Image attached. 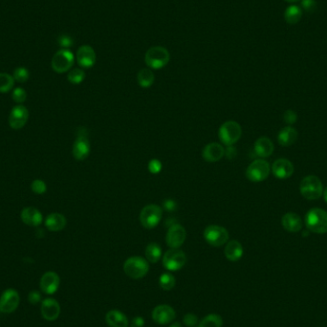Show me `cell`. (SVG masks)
Here are the masks:
<instances>
[{
    "instance_id": "cell-1",
    "label": "cell",
    "mask_w": 327,
    "mask_h": 327,
    "mask_svg": "<svg viewBox=\"0 0 327 327\" xmlns=\"http://www.w3.org/2000/svg\"><path fill=\"white\" fill-rule=\"evenodd\" d=\"M305 225L309 231L315 233H326L327 212L319 208L311 209L305 215Z\"/></svg>"
},
{
    "instance_id": "cell-2",
    "label": "cell",
    "mask_w": 327,
    "mask_h": 327,
    "mask_svg": "<svg viewBox=\"0 0 327 327\" xmlns=\"http://www.w3.org/2000/svg\"><path fill=\"white\" fill-rule=\"evenodd\" d=\"M299 192L308 200H317L323 193L322 183L317 176L308 175L299 184Z\"/></svg>"
},
{
    "instance_id": "cell-3",
    "label": "cell",
    "mask_w": 327,
    "mask_h": 327,
    "mask_svg": "<svg viewBox=\"0 0 327 327\" xmlns=\"http://www.w3.org/2000/svg\"><path fill=\"white\" fill-rule=\"evenodd\" d=\"M170 52L163 46H153L148 49L144 55L145 64L151 69H162L170 62Z\"/></svg>"
},
{
    "instance_id": "cell-4",
    "label": "cell",
    "mask_w": 327,
    "mask_h": 327,
    "mask_svg": "<svg viewBox=\"0 0 327 327\" xmlns=\"http://www.w3.org/2000/svg\"><path fill=\"white\" fill-rule=\"evenodd\" d=\"M148 271V261L141 257H131L124 263V272L131 279H143L147 275Z\"/></svg>"
},
{
    "instance_id": "cell-5",
    "label": "cell",
    "mask_w": 327,
    "mask_h": 327,
    "mask_svg": "<svg viewBox=\"0 0 327 327\" xmlns=\"http://www.w3.org/2000/svg\"><path fill=\"white\" fill-rule=\"evenodd\" d=\"M242 135V128L240 125L234 121L225 122L220 126L218 131V137L222 144L228 146L237 143Z\"/></svg>"
},
{
    "instance_id": "cell-6",
    "label": "cell",
    "mask_w": 327,
    "mask_h": 327,
    "mask_svg": "<svg viewBox=\"0 0 327 327\" xmlns=\"http://www.w3.org/2000/svg\"><path fill=\"white\" fill-rule=\"evenodd\" d=\"M163 209L155 204L145 206L140 213V223L145 229H153L161 221Z\"/></svg>"
},
{
    "instance_id": "cell-7",
    "label": "cell",
    "mask_w": 327,
    "mask_h": 327,
    "mask_svg": "<svg viewBox=\"0 0 327 327\" xmlns=\"http://www.w3.org/2000/svg\"><path fill=\"white\" fill-rule=\"evenodd\" d=\"M204 238L213 247H221L229 241V231L219 225H210L203 232Z\"/></svg>"
},
{
    "instance_id": "cell-8",
    "label": "cell",
    "mask_w": 327,
    "mask_h": 327,
    "mask_svg": "<svg viewBox=\"0 0 327 327\" xmlns=\"http://www.w3.org/2000/svg\"><path fill=\"white\" fill-rule=\"evenodd\" d=\"M74 54L68 49H60L52 58L51 66L56 73L62 74L69 71L74 65Z\"/></svg>"
},
{
    "instance_id": "cell-9",
    "label": "cell",
    "mask_w": 327,
    "mask_h": 327,
    "mask_svg": "<svg viewBox=\"0 0 327 327\" xmlns=\"http://www.w3.org/2000/svg\"><path fill=\"white\" fill-rule=\"evenodd\" d=\"M271 168L267 161L263 159L255 160L246 170V177L248 180L255 183L262 182L269 176Z\"/></svg>"
},
{
    "instance_id": "cell-10",
    "label": "cell",
    "mask_w": 327,
    "mask_h": 327,
    "mask_svg": "<svg viewBox=\"0 0 327 327\" xmlns=\"http://www.w3.org/2000/svg\"><path fill=\"white\" fill-rule=\"evenodd\" d=\"M187 263V257L180 249H170L163 257L164 267L168 271L176 272L182 269Z\"/></svg>"
},
{
    "instance_id": "cell-11",
    "label": "cell",
    "mask_w": 327,
    "mask_h": 327,
    "mask_svg": "<svg viewBox=\"0 0 327 327\" xmlns=\"http://www.w3.org/2000/svg\"><path fill=\"white\" fill-rule=\"evenodd\" d=\"M20 302V294L17 290L10 288L5 290L0 298V312L11 314L19 307Z\"/></svg>"
},
{
    "instance_id": "cell-12",
    "label": "cell",
    "mask_w": 327,
    "mask_h": 327,
    "mask_svg": "<svg viewBox=\"0 0 327 327\" xmlns=\"http://www.w3.org/2000/svg\"><path fill=\"white\" fill-rule=\"evenodd\" d=\"M187 238V231L183 226L179 224H174L170 227L167 232L166 241L171 249H179Z\"/></svg>"
},
{
    "instance_id": "cell-13",
    "label": "cell",
    "mask_w": 327,
    "mask_h": 327,
    "mask_svg": "<svg viewBox=\"0 0 327 327\" xmlns=\"http://www.w3.org/2000/svg\"><path fill=\"white\" fill-rule=\"evenodd\" d=\"M29 119V110L26 106L19 105L13 107L9 116V125L13 129L23 128Z\"/></svg>"
},
{
    "instance_id": "cell-14",
    "label": "cell",
    "mask_w": 327,
    "mask_h": 327,
    "mask_svg": "<svg viewBox=\"0 0 327 327\" xmlns=\"http://www.w3.org/2000/svg\"><path fill=\"white\" fill-rule=\"evenodd\" d=\"M151 317L156 323L165 325L174 321L176 317V313L172 306L161 304L154 308Z\"/></svg>"
},
{
    "instance_id": "cell-15",
    "label": "cell",
    "mask_w": 327,
    "mask_h": 327,
    "mask_svg": "<svg viewBox=\"0 0 327 327\" xmlns=\"http://www.w3.org/2000/svg\"><path fill=\"white\" fill-rule=\"evenodd\" d=\"M72 153L77 161H84L90 154V143L87 135L78 133L76 141L73 144Z\"/></svg>"
},
{
    "instance_id": "cell-16",
    "label": "cell",
    "mask_w": 327,
    "mask_h": 327,
    "mask_svg": "<svg viewBox=\"0 0 327 327\" xmlns=\"http://www.w3.org/2000/svg\"><path fill=\"white\" fill-rule=\"evenodd\" d=\"M95 50L90 45H83L77 49L76 59L78 65L83 68H91L96 63Z\"/></svg>"
},
{
    "instance_id": "cell-17",
    "label": "cell",
    "mask_w": 327,
    "mask_h": 327,
    "mask_svg": "<svg viewBox=\"0 0 327 327\" xmlns=\"http://www.w3.org/2000/svg\"><path fill=\"white\" fill-rule=\"evenodd\" d=\"M272 173L278 179H287L294 174V166L287 159L280 158L276 160L272 166Z\"/></svg>"
},
{
    "instance_id": "cell-18",
    "label": "cell",
    "mask_w": 327,
    "mask_h": 327,
    "mask_svg": "<svg viewBox=\"0 0 327 327\" xmlns=\"http://www.w3.org/2000/svg\"><path fill=\"white\" fill-rule=\"evenodd\" d=\"M60 284V279L55 272L45 273L40 279V289L48 295H53L58 291Z\"/></svg>"
},
{
    "instance_id": "cell-19",
    "label": "cell",
    "mask_w": 327,
    "mask_h": 327,
    "mask_svg": "<svg viewBox=\"0 0 327 327\" xmlns=\"http://www.w3.org/2000/svg\"><path fill=\"white\" fill-rule=\"evenodd\" d=\"M41 315L46 320H56L60 314L59 303L54 298H45L41 303Z\"/></svg>"
},
{
    "instance_id": "cell-20",
    "label": "cell",
    "mask_w": 327,
    "mask_h": 327,
    "mask_svg": "<svg viewBox=\"0 0 327 327\" xmlns=\"http://www.w3.org/2000/svg\"><path fill=\"white\" fill-rule=\"evenodd\" d=\"M20 218L25 225L32 227H39L43 222L42 213L34 207L24 208L20 213Z\"/></svg>"
},
{
    "instance_id": "cell-21",
    "label": "cell",
    "mask_w": 327,
    "mask_h": 327,
    "mask_svg": "<svg viewBox=\"0 0 327 327\" xmlns=\"http://www.w3.org/2000/svg\"><path fill=\"white\" fill-rule=\"evenodd\" d=\"M225 154V149L218 143H211L207 144L202 151V157L205 161L209 163H215L221 160Z\"/></svg>"
},
{
    "instance_id": "cell-22",
    "label": "cell",
    "mask_w": 327,
    "mask_h": 327,
    "mask_svg": "<svg viewBox=\"0 0 327 327\" xmlns=\"http://www.w3.org/2000/svg\"><path fill=\"white\" fill-rule=\"evenodd\" d=\"M281 225L289 232H298L302 229L303 223L298 214L294 212H288L282 216Z\"/></svg>"
},
{
    "instance_id": "cell-23",
    "label": "cell",
    "mask_w": 327,
    "mask_h": 327,
    "mask_svg": "<svg viewBox=\"0 0 327 327\" xmlns=\"http://www.w3.org/2000/svg\"><path fill=\"white\" fill-rule=\"evenodd\" d=\"M254 149L256 154L260 158H267L274 152V144L269 138L260 137L256 141Z\"/></svg>"
},
{
    "instance_id": "cell-24",
    "label": "cell",
    "mask_w": 327,
    "mask_h": 327,
    "mask_svg": "<svg viewBox=\"0 0 327 327\" xmlns=\"http://www.w3.org/2000/svg\"><path fill=\"white\" fill-rule=\"evenodd\" d=\"M66 218L63 214L54 212L49 214L45 219V226L51 231H59L66 227Z\"/></svg>"
},
{
    "instance_id": "cell-25",
    "label": "cell",
    "mask_w": 327,
    "mask_h": 327,
    "mask_svg": "<svg viewBox=\"0 0 327 327\" xmlns=\"http://www.w3.org/2000/svg\"><path fill=\"white\" fill-rule=\"evenodd\" d=\"M106 323L110 327H128L129 321L125 314L119 310H111L106 316Z\"/></svg>"
},
{
    "instance_id": "cell-26",
    "label": "cell",
    "mask_w": 327,
    "mask_h": 327,
    "mask_svg": "<svg viewBox=\"0 0 327 327\" xmlns=\"http://www.w3.org/2000/svg\"><path fill=\"white\" fill-rule=\"evenodd\" d=\"M243 247L241 245L240 242L237 240H231L227 242L225 250H224V255L226 259L232 262L238 261L243 256Z\"/></svg>"
},
{
    "instance_id": "cell-27",
    "label": "cell",
    "mask_w": 327,
    "mask_h": 327,
    "mask_svg": "<svg viewBox=\"0 0 327 327\" xmlns=\"http://www.w3.org/2000/svg\"><path fill=\"white\" fill-rule=\"evenodd\" d=\"M298 136V131L294 127L285 126L279 132L278 142L282 146H290L296 143Z\"/></svg>"
},
{
    "instance_id": "cell-28",
    "label": "cell",
    "mask_w": 327,
    "mask_h": 327,
    "mask_svg": "<svg viewBox=\"0 0 327 327\" xmlns=\"http://www.w3.org/2000/svg\"><path fill=\"white\" fill-rule=\"evenodd\" d=\"M145 260L150 263H157L162 258V248L157 243H150L145 248Z\"/></svg>"
},
{
    "instance_id": "cell-29",
    "label": "cell",
    "mask_w": 327,
    "mask_h": 327,
    "mask_svg": "<svg viewBox=\"0 0 327 327\" xmlns=\"http://www.w3.org/2000/svg\"><path fill=\"white\" fill-rule=\"evenodd\" d=\"M155 76L149 68H144L139 71L137 75V80L139 86L143 88H148L153 85Z\"/></svg>"
},
{
    "instance_id": "cell-30",
    "label": "cell",
    "mask_w": 327,
    "mask_h": 327,
    "mask_svg": "<svg viewBox=\"0 0 327 327\" xmlns=\"http://www.w3.org/2000/svg\"><path fill=\"white\" fill-rule=\"evenodd\" d=\"M301 17H302V10L296 5L289 6L284 13V19L286 20V22L292 25L299 22V20H301Z\"/></svg>"
},
{
    "instance_id": "cell-31",
    "label": "cell",
    "mask_w": 327,
    "mask_h": 327,
    "mask_svg": "<svg viewBox=\"0 0 327 327\" xmlns=\"http://www.w3.org/2000/svg\"><path fill=\"white\" fill-rule=\"evenodd\" d=\"M223 319L217 314H210L203 318L196 327H222Z\"/></svg>"
},
{
    "instance_id": "cell-32",
    "label": "cell",
    "mask_w": 327,
    "mask_h": 327,
    "mask_svg": "<svg viewBox=\"0 0 327 327\" xmlns=\"http://www.w3.org/2000/svg\"><path fill=\"white\" fill-rule=\"evenodd\" d=\"M15 86V78L7 73H0V93H7Z\"/></svg>"
},
{
    "instance_id": "cell-33",
    "label": "cell",
    "mask_w": 327,
    "mask_h": 327,
    "mask_svg": "<svg viewBox=\"0 0 327 327\" xmlns=\"http://www.w3.org/2000/svg\"><path fill=\"white\" fill-rule=\"evenodd\" d=\"M176 280L171 273H164L159 279V285L165 291H171L174 288Z\"/></svg>"
},
{
    "instance_id": "cell-34",
    "label": "cell",
    "mask_w": 327,
    "mask_h": 327,
    "mask_svg": "<svg viewBox=\"0 0 327 327\" xmlns=\"http://www.w3.org/2000/svg\"><path fill=\"white\" fill-rule=\"evenodd\" d=\"M86 78V73L83 69L75 68L68 73L67 79L72 85H79Z\"/></svg>"
},
{
    "instance_id": "cell-35",
    "label": "cell",
    "mask_w": 327,
    "mask_h": 327,
    "mask_svg": "<svg viewBox=\"0 0 327 327\" xmlns=\"http://www.w3.org/2000/svg\"><path fill=\"white\" fill-rule=\"evenodd\" d=\"M13 77L18 83H26L30 77V73L28 69L25 67H18L13 74Z\"/></svg>"
},
{
    "instance_id": "cell-36",
    "label": "cell",
    "mask_w": 327,
    "mask_h": 327,
    "mask_svg": "<svg viewBox=\"0 0 327 327\" xmlns=\"http://www.w3.org/2000/svg\"><path fill=\"white\" fill-rule=\"evenodd\" d=\"M12 98L17 104L22 105L27 99V92L22 87H17L13 90Z\"/></svg>"
},
{
    "instance_id": "cell-37",
    "label": "cell",
    "mask_w": 327,
    "mask_h": 327,
    "mask_svg": "<svg viewBox=\"0 0 327 327\" xmlns=\"http://www.w3.org/2000/svg\"><path fill=\"white\" fill-rule=\"evenodd\" d=\"M31 189L36 194H43L47 191V185L40 179H36L31 184Z\"/></svg>"
},
{
    "instance_id": "cell-38",
    "label": "cell",
    "mask_w": 327,
    "mask_h": 327,
    "mask_svg": "<svg viewBox=\"0 0 327 327\" xmlns=\"http://www.w3.org/2000/svg\"><path fill=\"white\" fill-rule=\"evenodd\" d=\"M183 322L188 327H196L199 323V319L193 313H188L183 317Z\"/></svg>"
},
{
    "instance_id": "cell-39",
    "label": "cell",
    "mask_w": 327,
    "mask_h": 327,
    "mask_svg": "<svg viewBox=\"0 0 327 327\" xmlns=\"http://www.w3.org/2000/svg\"><path fill=\"white\" fill-rule=\"evenodd\" d=\"M58 43L60 47H62V49H68L73 45L74 40L70 36L62 35V36L58 37Z\"/></svg>"
},
{
    "instance_id": "cell-40",
    "label": "cell",
    "mask_w": 327,
    "mask_h": 327,
    "mask_svg": "<svg viewBox=\"0 0 327 327\" xmlns=\"http://www.w3.org/2000/svg\"><path fill=\"white\" fill-rule=\"evenodd\" d=\"M147 168H148V171H149L150 174H160V172L162 171L163 165H162V163H161L159 160L153 159V160H151V161L148 163Z\"/></svg>"
},
{
    "instance_id": "cell-41",
    "label": "cell",
    "mask_w": 327,
    "mask_h": 327,
    "mask_svg": "<svg viewBox=\"0 0 327 327\" xmlns=\"http://www.w3.org/2000/svg\"><path fill=\"white\" fill-rule=\"evenodd\" d=\"M283 119H284V122L287 124V125H294L297 121H298V115L295 111L289 109V110H286L283 114Z\"/></svg>"
},
{
    "instance_id": "cell-42",
    "label": "cell",
    "mask_w": 327,
    "mask_h": 327,
    "mask_svg": "<svg viewBox=\"0 0 327 327\" xmlns=\"http://www.w3.org/2000/svg\"><path fill=\"white\" fill-rule=\"evenodd\" d=\"M301 7L307 13H313L317 8L316 0H301Z\"/></svg>"
},
{
    "instance_id": "cell-43",
    "label": "cell",
    "mask_w": 327,
    "mask_h": 327,
    "mask_svg": "<svg viewBox=\"0 0 327 327\" xmlns=\"http://www.w3.org/2000/svg\"><path fill=\"white\" fill-rule=\"evenodd\" d=\"M40 299H41V296L38 291H32L28 295V300L32 304H37L40 301Z\"/></svg>"
},
{
    "instance_id": "cell-44",
    "label": "cell",
    "mask_w": 327,
    "mask_h": 327,
    "mask_svg": "<svg viewBox=\"0 0 327 327\" xmlns=\"http://www.w3.org/2000/svg\"><path fill=\"white\" fill-rule=\"evenodd\" d=\"M144 318L143 317H135L130 324L129 327H144Z\"/></svg>"
},
{
    "instance_id": "cell-45",
    "label": "cell",
    "mask_w": 327,
    "mask_h": 327,
    "mask_svg": "<svg viewBox=\"0 0 327 327\" xmlns=\"http://www.w3.org/2000/svg\"><path fill=\"white\" fill-rule=\"evenodd\" d=\"M165 209L168 211H174V209L176 208V204L173 200H167L164 205Z\"/></svg>"
},
{
    "instance_id": "cell-46",
    "label": "cell",
    "mask_w": 327,
    "mask_h": 327,
    "mask_svg": "<svg viewBox=\"0 0 327 327\" xmlns=\"http://www.w3.org/2000/svg\"><path fill=\"white\" fill-rule=\"evenodd\" d=\"M170 327H183L182 326V324L181 323H179V322H174V323H172V325Z\"/></svg>"
},
{
    "instance_id": "cell-47",
    "label": "cell",
    "mask_w": 327,
    "mask_h": 327,
    "mask_svg": "<svg viewBox=\"0 0 327 327\" xmlns=\"http://www.w3.org/2000/svg\"><path fill=\"white\" fill-rule=\"evenodd\" d=\"M322 195H323V198H324V201L327 203V188L323 191V193H322Z\"/></svg>"
},
{
    "instance_id": "cell-48",
    "label": "cell",
    "mask_w": 327,
    "mask_h": 327,
    "mask_svg": "<svg viewBox=\"0 0 327 327\" xmlns=\"http://www.w3.org/2000/svg\"><path fill=\"white\" fill-rule=\"evenodd\" d=\"M286 2H289V3H295V2H298V0H284Z\"/></svg>"
}]
</instances>
